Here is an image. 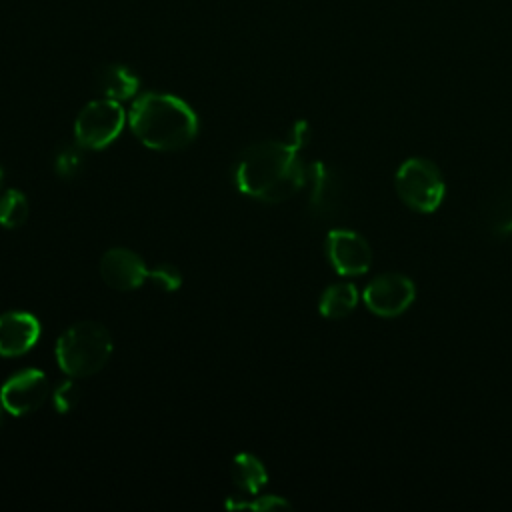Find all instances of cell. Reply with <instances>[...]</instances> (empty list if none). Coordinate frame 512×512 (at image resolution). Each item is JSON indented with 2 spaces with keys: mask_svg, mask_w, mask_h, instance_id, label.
<instances>
[{
  "mask_svg": "<svg viewBox=\"0 0 512 512\" xmlns=\"http://www.w3.org/2000/svg\"><path fill=\"white\" fill-rule=\"evenodd\" d=\"M236 188L260 202L278 204L292 198L306 182L300 148L292 142L248 146L234 166Z\"/></svg>",
  "mask_w": 512,
  "mask_h": 512,
  "instance_id": "cell-1",
  "label": "cell"
},
{
  "mask_svg": "<svg viewBox=\"0 0 512 512\" xmlns=\"http://www.w3.org/2000/svg\"><path fill=\"white\" fill-rule=\"evenodd\" d=\"M128 122L146 148L160 152L182 150L198 134L194 110L172 94L148 92L138 96L130 108Z\"/></svg>",
  "mask_w": 512,
  "mask_h": 512,
  "instance_id": "cell-2",
  "label": "cell"
},
{
  "mask_svg": "<svg viewBox=\"0 0 512 512\" xmlns=\"http://www.w3.org/2000/svg\"><path fill=\"white\" fill-rule=\"evenodd\" d=\"M112 354L110 332L92 320L66 328L56 342L58 366L70 378H86L104 368Z\"/></svg>",
  "mask_w": 512,
  "mask_h": 512,
  "instance_id": "cell-3",
  "label": "cell"
},
{
  "mask_svg": "<svg viewBox=\"0 0 512 512\" xmlns=\"http://www.w3.org/2000/svg\"><path fill=\"white\" fill-rule=\"evenodd\" d=\"M396 192L416 212H434L444 200V180L436 164L426 158H408L396 172Z\"/></svg>",
  "mask_w": 512,
  "mask_h": 512,
  "instance_id": "cell-4",
  "label": "cell"
},
{
  "mask_svg": "<svg viewBox=\"0 0 512 512\" xmlns=\"http://www.w3.org/2000/svg\"><path fill=\"white\" fill-rule=\"evenodd\" d=\"M124 126V110L120 102L110 98H100L88 102L76 116L74 138L76 144L88 150L106 148Z\"/></svg>",
  "mask_w": 512,
  "mask_h": 512,
  "instance_id": "cell-5",
  "label": "cell"
},
{
  "mask_svg": "<svg viewBox=\"0 0 512 512\" xmlns=\"http://www.w3.org/2000/svg\"><path fill=\"white\" fill-rule=\"evenodd\" d=\"M414 296V282L408 276L396 272L372 278L362 294L366 308L382 318H396L404 314L414 302Z\"/></svg>",
  "mask_w": 512,
  "mask_h": 512,
  "instance_id": "cell-6",
  "label": "cell"
},
{
  "mask_svg": "<svg viewBox=\"0 0 512 512\" xmlns=\"http://www.w3.org/2000/svg\"><path fill=\"white\" fill-rule=\"evenodd\" d=\"M50 394L44 372L28 368L10 376L0 388V402L12 416H26L38 410Z\"/></svg>",
  "mask_w": 512,
  "mask_h": 512,
  "instance_id": "cell-7",
  "label": "cell"
},
{
  "mask_svg": "<svg viewBox=\"0 0 512 512\" xmlns=\"http://www.w3.org/2000/svg\"><path fill=\"white\" fill-rule=\"evenodd\" d=\"M326 254L332 268L342 276L364 274L372 264L368 242L352 230H330L326 236Z\"/></svg>",
  "mask_w": 512,
  "mask_h": 512,
  "instance_id": "cell-8",
  "label": "cell"
},
{
  "mask_svg": "<svg viewBox=\"0 0 512 512\" xmlns=\"http://www.w3.org/2000/svg\"><path fill=\"white\" fill-rule=\"evenodd\" d=\"M144 260L128 248H110L100 260V276L114 290H134L148 278Z\"/></svg>",
  "mask_w": 512,
  "mask_h": 512,
  "instance_id": "cell-9",
  "label": "cell"
},
{
  "mask_svg": "<svg viewBox=\"0 0 512 512\" xmlns=\"http://www.w3.org/2000/svg\"><path fill=\"white\" fill-rule=\"evenodd\" d=\"M40 338V322L28 312H6L0 316V356L26 354Z\"/></svg>",
  "mask_w": 512,
  "mask_h": 512,
  "instance_id": "cell-10",
  "label": "cell"
},
{
  "mask_svg": "<svg viewBox=\"0 0 512 512\" xmlns=\"http://www.w3.org/2000/svg\"><path fill=\"white\" fill-rule=\"evenodd\" d=\"M306 178L310 180V210L318 218H330L340 204V182L336 174L324 164L314 162L306 168Z\"/></svg>",
  "mask_w": 512,
  "mask_h": 512,
  "instance_id": "cell-11",
  "label": "cell"
},
{
  "mask_svg": "<svg viewBox=\"0 0 512 512\" xmlns=\"http://www.w3.org/2000/svg\"><path fill=\"white\" fill-rule=\"evenodd\" d=\"M138 78L122 64H108L96 74V90L110 100H128L138 92Z\"/></svg>",
  "mask_w": 512,
  "mask_h": 512,
  "instance_id": "cell-12",
  "label": "cell"
},
{
  "mask_svg": "<svg viewBox=\"0 0 512 512\" xmlns=\"http://www.w3.org/2000/svg\"><path fill=\"white\" fill-rule=\"evenodd\" d=\"M232 480L242 492L256 494L266 484L268 474L264 464L254 454L242 452L232 460Z\"/></svg>",
  "mask_w": 512,
  "mask_h": 512,
  "instance_id": "cell-13",
  "label": "cell"
},
{
  "mask_svg": "<svg viewBox=\"0 0 512 512\" xmlns=\"http://www.w3.org/2000/svg\"><path fill=\"white\" fill-rule=\"evenodd\" d=\"M356 304H358L356 288L352 284L342 282V284H332L322 292L318 308L324 318L338 320L348 316L356 308Z\"/></svg>",
  "mask_w": 512,
  "mask_h": 512,
  "instance_id": "cell-14",
  "label": "cell"
},
{
  "mask_svg": "<svg viewBox=\"0 0 512 512\" xmlns=\"http://www.w3.org/2000/svg\"><path fill=\"white\" fill-rule=\"evenodd\" d=\"M28 218V200L26 196L10 188L0 196V224L4 228H18L26 222Z\"/></svg>",
  "mask_w": 512,
  "mask_h": 512,
  "instance_id": "cell-15",
  "label": "cell"
},
{
  "mask_svg": "<svg viewBox=\"0 0 512 512\" xmlns=\"http://www.w3.org/2000/svg\"><path fill=\"white\" fill-rule=\"evenodd\" d=\"M488 224L496 234L512 232V188L496 196L488 210Z\"/></svg>",
  "mask_w": 512,
  "mask_h": 512,
  "instance_id": "cell-16",
  "label": "cell"
},
{
  "mask_svg": "<svg viewBox=\"0 0 512 512\" xmlns=\"http://www.w3.org/2000/svg\"><path fill=\"white\" fill-rule=\"evenodd\" d=\"M80 166H82V156L76 146H62L56 152L54 170L58 172L60 178H66V180L74 178L80 172Z\"/></svg>",
  "mask_w": 512,
  "mask_h": 512,
  "instance_id": "cell-17",
  "label": "cell"
},
{
  "mask_svg": "<svg viewBox=\"0 0 512 512\" xmlns=\"http://www.w3.org/2000/svg\"><path fill=\"white\" fill-rule=\"evenodd\" d=\"M80 394H82V390L74 380H64L52 392V404L60 414H66L78 404Z\"/></svg>",
  "mask_w": 512,
  "mask_h": 512,
  "instance_id": "cell-18",
  "label": "cell"
},
{
  "mask_svg": "<svg viewBox=\"0 0 512 512\" xmlns=\"http://www.w3.org/2000/svg\"><path fill=\"white\" fill-rule=\"evenodd\" d=\"M148 278L154 280L162 290H168V292L178 290L182 284V276H180L178 268L172 264H160V266L152 268L148 272Z\"/></svg>",
  "mask_w": 512,
  "mask_h": 512,
  "instance_id": "cell-19",
  "label": "cell"
},
{
  "mask_svg": "<svg viewBox=\"0 0 512 512\" xmlns=\"http://www.w3.org/2000/svg\"><path fill=\"white\" fill-rule=\"evenodd\" d=\"M226 506L228 508H250V510H278V508H290V502L284 500L282 496L266 494V496H258L256 500H246V502L228 500Z\"/></svg>",
  "mask_w": 512,
  "mask_h": 512,
  "instance_id": "cell-20",
  "label": "cell"
},
{
  "mask_svg": "<svg viewBox=\"0 0 512 512\" xmlns=\"http://www.w3.org/2000/svg\"><path fill=\"white\" fill-rule=\"evenodd\" d=\"M308 134H310V128H308V124L302 120V122L294 124V128H292V132H290L288 142H292L294 146L302 148V146L308 142Z\"/></svg>",
  "mask_w": 512,
  "mask_h": 512,
  "instance_id": "cell-21",
  "label": "cell"
},
{
  "mask_svg": "<svg viewBox=\"0 0 512 512\" xmlns=\"http://www.w3.org/2000/svg\"><path fill=\"white\" fill-rule=\"evenodd\" d=\"M4 406H2V402H0V426H2V420H4Z\"/></svg>",
  "mask_w": 512,
  "mask_h": 512,
  "instance_id": "cell-22",
  "label": "cell"
},
{
  "mask_svg": "<svg viewBox=\"0 0 512 512\" xmlns=\"http://www.w3.org/2000/svg\"><path fill=\"white\" fill-rule=\"evenodd\" d=\"M0 186H2V168H0Z\"/></svg>",
  "mask_w": 512,
  "mask_h": 512,
  "instance_id": "cell-23",
  "label": "cell"
}]
</instances>
